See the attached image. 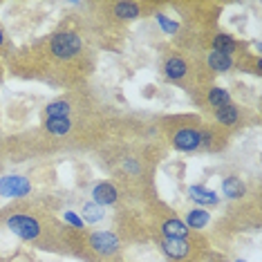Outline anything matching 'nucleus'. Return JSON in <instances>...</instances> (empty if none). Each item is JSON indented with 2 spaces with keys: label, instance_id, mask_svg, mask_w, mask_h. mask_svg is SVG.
Segmentation results:
<instances>
[{
  "label": "nucleus",
  "instance_id": "16",
  "mask_svg": "<svg viewBox=\"0 0 262 262\" xmlns=\"http://www.w3.org/2000/svg\"><path fill=\"white\" fill-rule=\"evenodd\" d=\"M186 198L193 202V204H198L200 208H206V211L220 206V195L213 188L204 186V184H190L186 188Z\"/></svg>",
  "mask_w": 262,
  "mask_h": 262
},
{
  "label": "nucleus",
  "instance_id": "25",
  "mask_svg": "<svg viewBox=\"0 0 262 262\" xmlns=\"http://www.w3.org/2000/svg\"><path fill=\"white\" fill-rule=\"evenodd\" d=\"M208 262H231V260H229V258H224V255H220V253L213 251V253H211V258H208Z\"/></svg>",
  "mask_w": 262,
  "mask_h": 262
},
{
  "label": "nucleus",
  "instance_id": "7",
  "mask_svg": "<svg viewBox=\"0 0 262 262\" xmlns=\"http://www.w3.org/2000/svg\"><path fill=\"white\" fill-rule=\"evenodd\" d=\"M115 105L110 97L103 90H99L97 85L88 83V85L74 88L63 94H58L56 99L47 101L45 108L40 110V119H72V117H85L92 112L105 110Z\"/></svg>",
  "mask_w": 262,
  "mask_h": 262
},
{
  "label": "nucleus",
  "instance_id": "23",
  "mask_svg": "<svg viewBox=\"0 0 262 262\" xmlns=\"http://www.w3.org/2000/svg\"><path fill=\"white\" fill-rule=\"evenodd\" d=\"M61 220H63V222L68 224V226H72V229H76V231H85V229H88V226L83 224V220L79 217V213L72 211V208H65Z\"/></svg>",
  "mask_w": 262,
  "mask_h": 262
},
{
  "label": "nucleus",
  "instance_id": "26",
  "mask_svg": "<svg viewBox=\"0 0 262 262\" xmlns=\"http://www.w3.org/2000/svg\"><path fill=\"white\" fill-rule=\"evenodd\" d=\"M5 74H7V72H5V65L0 63V85H3V81H5Z\"/></svg>",
  "mask_w": 262,
  "mask_h": 262
},
{
  "label": "nucleus",
  "instance_id": "20",
  "mask_svg": "<svg viewBox=\"0 0 262 262\" xmlns=\"http://www.w3.org/2000/svg\"><path fill=\"white\" fill-rule=\"evenodd\" d=\"M164 9H168V3H166V7ZM164 9H159L157 14H155V20L159 23V27H162V32L164 34H168V36H177L180 34V23H177L175 18H170L168 14H164Z\"/></svg>",
  "mask_w": 262,
  "mask_h": 262
},
{
  "label": "nucleus",
  "instance_id": "22",
  "mask_svg": "<svg viewBox=\"0 0 262 262\" xmlns=\"http://www.w3.org/2000/svg\"><path fill=\"white\" fill-rule=\"evenodd\" d=\"M0 262H34V255L27 249H18L14 253H0Z\"/></svg>",
  "mask_w": 262,
  "mask_h": 262
},
{
  "label": "nucleus",
  "instance_id": "24",
  "mask_svg": "<svg viewBox=\"0 0 262 262\" xmlns=\"http://www.w3.org/2000/svg\"><path fill=\"white\" fill-rule=\"evenodd\" d=\"M7 164H9V157H7V137L0 133V175L5 172Z\"/></svg>",
  "mask_w": 262,
  "mask_h": 262
},
{
  "label": "nucleus",
  "instance_id": "15",
  "mask_svg": "<svg viewBox=\"0 0 262 262\" xmlns=\"http://www.w3.org/2000/svg\"><path fill=\"white\" fill-rule=\"evenodd\" d=\"M204 65H206V70L213 76L237 72V61H235L233 56L220 54V52H213V50H206L204 52Z\"/></svg>",
  "mask_w": 262,
  "mask_h": 262
},
{
  "label": "nucleus",
  "instance_id": "8",
  "mask_svg": "<svg viewBox=\"0 0 262 262\" xmlns=\"http://www.w3.org/2000/svg\"><path fill=\"white\" fill-rule=\"evenodd\" d=\"M152 244L166 262H208L213 249L204 233L188 237H155Z\"/></svg>",
  "mask_w": 262,
  "mask_h": 262
},
{
  "label": "nucleus",
  "instance_id": "1",
  "mask_svg": "<svg viewBox=\"0 0 262 262\" xmlns=\"http://www.w3.org/2000/svg\"><path fill=\"white\" fill-rule=\"evenodd\" d=\"M141 115L123 112L119 105L72 119H40V123L20 135L7 137V157L14 164L27 159H47L61 155H94L119 137L148 128Z\"/></svg>",
  "mask_w": 262,
  "mask_h": 262
},
{
  "label": "nucleus",
  "instance_id": "3",
  "mask_svg": "<svg viewBox=\"0 0 262 262\" xmlns=\"http://www.w3.org/2000/svg\"><path fill=\"white\" fill-rule=\"evenodd\" d=\"M166 155V146L157 139L155 119L144 130H137L126 137H119L112 144L103 146L92 155L97 164L105 170L108 180L117 182L128 193V198L144 204L157 198L155 172Z\"/></svg>",
  "mask_w": 262,
  "mask_h": 262
},
{
  "label": "nucleus",
  "instance_id": "5",
  "mask_svg": "<svg viewBox=\"0 0 262 262\" xmlns=\"http://www.w3.org/2000/svg\"><path fill=\"white\" fill-rule=\"evenodd\" d=\"M159 72H162V79L166 83L182 88L184 92H188V97L195 90H200L202 85H208L215 79L206 70L204 56H200V52L195 47H182V45L166 47L162 52Z\"/></svg>",
  "mask_w": 262,
  "mask_h": 262
},
{
  "label": "nucleus",
  "instance_id": "18",
  "mask_svg": "<svg viewBox=\"0 0 262 262\" xmlns=\"http://www.w3.org/2000/svg\"><path fill=\"white\" fill-rule=\"evenodd\" d=\"M182 220L184 224L188 226L193 233H204V229L211 224V213L206 208H200V206H190L182 213Z\"/></svg>",
  "mask_w": 262,
  "mask_h": 262
},
{
  "label": "nucleus",
  "instance_id": "14",
  "mask_svg": "<svg viewBox=\"0 0 262 262\" xmlns=\"http://www.w3.org/2000/svg\"><path fill=\"white\" fill-rule=\"evenodd\" d=\"M32 193H34V182L27 175H0V198H7L9 202H14V200L32 198Z\"/></svg>",
  "mask_w": 262,
  "mask_h": 262
},
{
  "label": "nucleus",
  "instance_id": "28",
  "mask_svg": "<svg viewBox=\"0 0 262 262\" xmlns=\"http://www.w3.org/2000/svg\"><path fill=\"white\" fill-rule=\"evenodd\" d=\"M117 262H126V260H117Z\"/></svg>",
  "mask_w": 262,
  "mask_h": 262
},
{
  "label": "nucleus",
  "instance_id": "2",
  "mask_svg": "<svg viewBox=\"0 0 262 262\" xmlns=\"http://www.w3.org/2000/svg\"><path fill=\"white\" fill-rule=\"evenodd\" d=\"M97 63L99 50L83 34L79 20L70 16L50 34L14 47L3 65L5 72L20 81L68 92L92 83Z\"/></svg>",
  "mask_w": 262,
  "mask_h": 262
},
{
  "label": "nucleus",
  "instance_id": "19",
  "mask_svg": "<svg viewBox=\"0 0 262 262\" xmlns=\"http://www.w3.org/2000/svg\"><path fill=\"white\" fill-rule=\"evenodd\" d=\"M105 215H108V211H105L103 206L94 204L92 200H85L81 204V211H79V217L83 220V224H99L103 222Z\"/></svg>",
  "mask_w": 262,
  "mask_h": 262
},
{
  "label": "nucleus",
  "instance_id": "6",
  "mask_svg": "<svg viewBox=\"0 0 262 262\" xmlns=\"http://www.w3.org/2000/svg\"><path fill=\"white\" fill-rule=\"evenodd\" d=\"M202 128L204 117L200 112L162 115L155 119V133L166 150L184 155H202Z\"/></svg>",
  "mask_w": 262,
  "mask_h": 262
},
{
  "label": "nucleus",
  "instance_id": "12",
  "mask_svg": "<svg viewBox=\"0 0 262 262\" xmlns=\"http://www.w3.org/2000/svg\"><path fill=\"white\" fill-rule=\"evenodd\" d=\"M190 99H193V103L198 105V110H200L202 117H208L211 112H215L217 108H222V105L229 103V101H233L231 92L226 90V88L217 85V83L202 85L200 90H195L193 94H190Z\"/></svg>",
  "mask_w": 262,
  "mask_h": 262
},
{
  "label": "nucleus",
  "instance_id": "21",
  "mask_svg": "<svg viewBox=\"0 0 262 262\" xmlns=\"http://www.w3.org/2000/svg\"><path fill=\"white\" fill-rule=\"evenodd\" d=\"M14 52V43H11L7 29L3 27V23H0V63L7 61V56Z\"/></svg>",
  "mask_w": 262,
  "mask_h": 262
},
{
  "label": "nucleus",
  "instance_id": "11",
  "mask_svg": "<svg viewBox=\"0 0 262 262\" xmlns=\"http://www.w3.org/2000/svg\"><path fill=\"white\" fill-rule=\"evenodd\" d=\"M90 200L94 204L103 206V208H121V206H128V204H137L128 198V193L119 186L117 182L108 180V177H103V180H99L97 184L92 186L90 190Z\"/></svg>",
  "mask_w": 262,
  "mask_h": 262
},
{
  "label": "nucleus",
  "instance_id": "17",
  "mask_svg": "<svg viewBox=\"0 0 262 262\" xmlns=\"http://www.w3.org/2000/svg\"><path fill=\"white\" fill-rule=\"evenodd\" d=\"M220 190H222V198L229 202H240L244 198H249V186L247 182L242 180L240 175H226L222 177V184H220Z\"/></svg>",
  "mask_w": 262,
  "mask_h": 262
},
{
  "label": "nucleus",
  "instance_id": "10",
  "mask_svg": "<svg viewBox=\"0 0 262 262\" xmlns=\"http://www.w3.org/2000/svg\"><path fill=\"white\" fill-rule=\"evenodd\" d=\"M204 119H208V121L215 123L220 128L229 130L231 135H235V133H240V130L258 123V115H253L247 105L237 103V101H229L226 105L217 108L215 112H211V115L204 117Z\"/></svg>",
  "mask_w": 262,
  "mask_h": 262
},
{
  "label": "nucleus",
  "instance_id": "9",
  "mask_svg": "<svg viewBox=\"0 0 262 262\" xmlns=\"http://www.w3.org/2000/svg\"><path fill=\"white\" fill-rule=\"evenodd\" d=\"M123 253H126V244L115 231H81V262H117L123 260Z\"/></svg>",
  "mask_w": 262,
  "mask_h": 262
},
{
  "label": "nucleus",
  "instance_id": "13",
  "mask_svg": "<svg viewBox=\"0 0 262 262\" xmlns=\"http://www.w3.org/2000/svg\"><path fill=\"white\" fill-rule=\"evenodd\" d=\"M233 135L229 130L215 126L208 119H204V128H202V155H217L224 152L231 146Z\"/></svg>",
  "mask_w": 262,
  "mask_h": 262
},
{
  "label": "nucleus",
  "instance_id": "27",
  "mask_svg": "<svg viewBox=\"0 0 262 262\" xmlns=\"http://www.w3.org/2000/svg\"><path fill=\"white\" fill-rule=\"evenodd\" d=\"M233 262H247V260H242V258H237V260H233Z\"/></svg>",
  "mask_w": 262,
  "mask_h": 262
},
{
  "label": "nucleus",
  "instance_id": "4",
  "mask_svg": "<svg viewBox=\"0 0 262 262\" xmlns=\"http://www.w3.org/2000/svg\"><path fill=\"white\" fill-rule=\"evenodd\" d=\"M0 229L36 251L81 258V231L72 229L43 198L14 200L0 208Z\"/></svg>",
  "mask_w": 262,
  "mask_h": 262
}]
</instances>
